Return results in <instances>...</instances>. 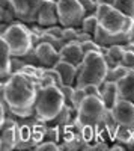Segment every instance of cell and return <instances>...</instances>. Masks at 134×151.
Wrapping results in <instances>:
<instances>
[{
  "label": "cell",
  "instance_id": "cell-10",
  "mask_svg": "<svg viewBox=\"0 0 134 151\" xmlns=\"http://www.w3.org/2000/svg\"><path fill=\"white\" fill-rule=\"evenodd\" d=\"M36 24H39L41 27H51L59 24V11H57V3L51 2V0H45L39 15H38V21Z\"/></svg>",
  "mask_w": 134,
  "mask_h": 151
},
{
  "label": "cell",
  "instance_id": "cell-20",
  "mask_svg": "<svg viewBox=\"0 0 134 151\" xmlns=\"http://www.w3.org/2000/svg\"><path fill=\"white\" fill-rule=\"evenodd\" d=\"M98 26H100V20H98V17H96L95 14H91V15H86V17L83 18L80 29L84 30V32H88V33H91V35H93L95 30L98 29Z\"/></svg>",
  "mask_w": 134,
  "mask_h": 151
},
{
  "label": "cell",
  "instance_id": "cell-27",
  "mask_svg": "<svg viewBox=\"0 0 134 151\" xmlns=\"http://www.w3.org/2000/svg\"><path fill=\"white\" fill-rule=\"evenodd\" d=\"M120 64L125 65L128 70H134V50H130V48L125 50V55H124Z\"/></svg>",
  "mask_w": 134,
  "mask_h": 151
},
{
  "label": "cell",
  "instance_id": "cell-23",
  "mask_svg": "<svg viewBox=\"0 0 134 151\" xmlns=\"http://www.w3.org/2000/svg\"><path fill=\"white\" fill-rule=\"evenodd\" d=\"M72 110H74V109H72L71 106H65L63 107V110L62 112H60L59 113V116L53 121L56 125H60V127H65V125H69V122H71V118H72ZM76 112V110H74Z\"/></svg>",
  "mask_w": 134,
  "mask_h": 151
},
{
  "label": "cell",
  "instance_id": "cell-30",
  "mask_svg": "<svg viewBox=\"0 0 134 151\" xmlns=\"http://www.w3.org/2000/svg\"><path fill=\"white\" fill-rule=\"evenodd\" d=\"M36 150H41V151H44V150H60V145H57V142L56 141H48V139H45V141H42V142H39L38 145H36Z\"/></svg>",
  "mask_w": 134,
  "mask_h": 151
},
{
  "label": "cell",
  "instance_id": "cell-33",
  "mask_svg": "<svg viewBox=\"0 0 134 151\" xmlns=\"http://www.w3.org/2000/svg\"><path fill=\"white\" fill-rule=\"evenodd\" d=\"M96 3H105V5H110V6H115L116 0H96Z\"/></svg>",
  "mask_w": 134,
  "mask_h": 151
},
{
  "label": "cell",
  "instance_id": "cell-3",
  "mask_svg": "<svg viewBox=\"0 0 134 151\" xmlns=\"http://www.w3.org/2000/svg\"><path fill=\"white\" fill-rule=\"evenodd\" d=\"M108 73V65L105 58L101 52H89L84 56L81 65L78 67L77 83L76 86H86V85H98L101 86Z\"/></svg>",
  "mask_w": 134,
  "mask_h": 151
},
{
  "label": "cell",
  "instance_id": "cell-4",
  "mask_svg": "<svg viewBox=\"0 0 134 151\" xmlns=\"http://www.w3.org/2000/svg\"><path fill=\"white\" fill-rule=\"evenodd\" d=\"M107 107L101 97L96 95H86V98L81 101L80 107L77 109V115L74 119V125L77 130H81L86 125L91 127H100L105 125V115H107Z\"/></svg>",
  "mask_w": 134,
  "mask_h": 151
},
{
  "label": "cell",
  "instance_id": "cell-26",
  "mask_svg": "<svg viewBox=\"0 0 134 151\" xmlns=\"http://www.w3.org/2000/svg\"><path fill=\"white\" fill-rule=\"evenodd\" d=\"M54 85H56L54 77L50 73H47L45 68H44V74H42V77L39 79V82H38V86L39 88H48V86H54Z\"/></svg>",
  "mask_w": 134,
  "mask_h": 151
},
{
  "label": "cell",
  "instance_id": "cell-18",
  "mask_svg": "<svg viewBox=\"0 0 134 151\" xmlns=\"http://www.w3.org/2000/svg\"><path fill=\"white\" fill-rule=\"evenodd\" d=\"M0 18H2V23L5 24H12V23L18 21L11 0H0Z\"/></svg>",
  "mask_w": 134,
  "mask_h": 151
},
{
  "label": "cell",
  "instance_id": "cell-34",
  "mask_svg": "<svg viewBox=\"0 0 134 151\" xmlns=\"http://www.w3.org/2000/svg\"><path fill=\"white\" fill-rule=\"evenodd\" d=\"M51 2H54V3H59V2H60V0H51Z\"/></svg>",
  "mask_w": 134,
  "mask_h": 151
},
{
  "label": "cell",
  "instance_id": "cell-12",
  "mask_svg": "<svg viewBox=\"0 0 134 151\" xmlns=\"http://www.w3.org/2000/svg\"><path fill=\"white\" fill-rule=\"evenodd\" d=\"M100 89H101V100L104 101L105 107L108 110H112L113 106L118 103V100L120 98L119 97V88H118V83L116 82H104L101 86H100Z\"/></svg>",
  "mask_w": 134,
  "mask_h": 151
},
{
  "label": "cell",
  "instance_id": "cell-24",
  "mask_svg": "<svg viewBox=\"0 0 134 151\" xmlns=\"http://www.w3.org/2000/svg\"><path fill=\"white\" fill-rule=\"evenodd\" d=\"M84 98H86V92H84V89L80 88V86H76L74 92H72V97H71V107L77 112V109L80 107V104H81V101Z\"/></svg>",
  "mask_w": 134,
  "mask_h": 151
},
{
  "label": "cell",
  "instance_id": "cell-31",
  "mask_svg": "<svg viewBox=\"0 0 134 151\" xmlns=\"http://www.w3.org/2000/svg\"><path fill=\"white\" fill-rule=\"evenodd\" d=\"M84 92H86V95H96V97H101V89L98 85H86L83 86Z\"/></svg>",
  "mask_w": 134,
  "mask_h": 151
},
{
  "label": "cell",
  "instance_id": "cell-16",
  "mask_svg": "<svg viewBox=\"0 0 134 151\" xmlns=\"http://www.w3.org/2000/svg\"><path fill=\"white\" fill-rule=\"evenodd\" d=\"M115 141L119 144H124L125 147H131L134 144V129L118 125L115 130Z\"/></svg>",
  "mask_w": 134,
  "mask_h": 151
},
{
  "label": "cell",
  "instance_id": "cell-22",
  "mask_svg": "<svg viewBox=\"0 0 134 151\" xmlns=\"http://www.w3.org/2000/svg\"><path fill=\"white\" fill-rule=\"evenodd\" d=\"M118 11H120L127 17L134 18V0H116L115 6Z\"/></svg>",
  "mask_w": 134,
  "mask_h": 151
},
{
  "label": "cell",
  "instance_id": "cell-9",
  "mask_svg": "<svg viewBox=\"0 0 134 151\" xmlns=\"http://www.w3.org/2000/svg\"><path fill=\"white\" fill-rule=\"evenodd\" d=\"M35 55L38 64L42 68H54L60 62L59 50L50 42H41L35 47Z\"/></svg>",
  "mask_w": 134,
  "mask_h": 151
},
{
  "label": "cell",
  "instance_id": "cell-2",
  "mask_svg": "<svg viewBox=\"0 0 134 151\" xmlns=\"http://www.w3.org/2000/svg\"><path fill=\"white\" fill-rule=\"evenodd\" d=\"M65 106L66 101L62 88H59L57 85L39 88L38 98H36L35 104V118L39 119L41 122H53Z\"/></svg>",
  "mask_w": 134,
  "mask_h": 151
},
{
  "label": "cell",
  "instance_id": "cell-15",
  "mask_svg": "<svg viewBox=\"0 0 134 151\" xmlns=\"http://www.w3.org/2000/svg\"><path fill=\"white\" fill-rule=\"evenodd\" d=\"M17 127H18V125H17ZM17 127H9V129L2 130V139H0L2 151H11V150L17 148V142H18Z\"/></svg>",
  "mask_w": 134,
  "mask_h": 151
},
{
  "label": "cell",
  "instance_id": "cell-25",
  "mask_svg": "<svg viewBox=\"0 0 134 151\" xmlns=\"http://www.w3.org/2000/svg\"><path fill=\"white\" fill-rule=\"evenodd\" d=\"M78 27H63V32H62V38L65 42H72L77 40V35L80 30H77Z\"/></svg>",
  "mask_w": 134,
  "mask_h": 151
},
{
  "label": "cell",
  "instance_id": "cell-13",
  "mask_svg": "<svg viewBox=\"0 0 134 151\" xmlns=\"http://www.w3.org/2000/svg\"><path fill=\"white\" fill-rule=\"evenodd\" d=\"M54 68L59 71L60 77H62L63 86L65 85L76 86V83H77V74H78V67L69 64V62H66V60H60Z\"/></svg>",
  "mask_w": 134,
  "mask_h": 151
},
{
  "label": "cell",
  "instance_id": "cell-19",
  "mask_svg": "<svg viewBox=\"0 0 134 151\" xmlns=\"http://www.w3.org/2000/svg\"><path fill=\"white\" fill-rule=\"evenodd\" d=\"M128 68L125 67V65H122V64H118L116 67H113V68H108V73H107V82H119L120 79H124L125 76L128 74Z\"/></svg>",
  "mask_w": 134,
  "mask_h": 151
},
{
  "label": "cell",
  "instance_id": "cell-28",
  "mask_svg": "<svg viewBox=\"0 0 134 151\" xmlns=\"http://www.w3.org/2000/svg\"><path fill=\"white\" fill-rule=\"evenodd\" d=\"M78 2L81 3L84 12H86V15H91V14H95L96 11V0H78Z\"/></svg>",
  "mask_w": 134,
  "mask_h": 151
},
{
  "label": "cell",
  "instance_id": "cell-7",
  "mask_svg": "<svg viewBox=\"0 0 134 151\" xmlns=\"http://www.w3.org/2000/svg\"><path fill=\"white\" fill-rule=\"evenodd\" d=\"M100 26L110 35H122L131 32L134 27V18L127 17L120 11L113 8L108 14L100 20Z\"/></svg>",
  "mask_w": 134,
  "mask_h": 151
},
{
  "label": "cell",
  "instance_id": "cell-35",
  "mask_svg": "<svg viewBox=\"0 0 134 151\" xmlns=\"http://www.w3.org/2000/svg\"><path fill=\"white\" fill-rule=\"evenodd\" d=\"M130 148H133V150H134V144H133V145H131V147H130Z\"/></svg>",
  "mask_w": 134,
  "mask_h": 151
},
{
  "label": "cell",
  "instance_id": "cell-14",
  "mask_svg": "<svg viewBox=\"0 0 134 151\" xmlns=\"http://www.w3.org/2000/svg\"><path fill=\"white\" fill-rule=\"evenodd\" d=\"M118 88L120 98L130 100L134 103V70H130L125 77L118 82Z\"/></svg>",
  "mask_w": 134,
  "mask_h": 151
},
{
  "label": "cell",
  "instance_id": "cell-8",
  "mask_svg": "<svg viewBox=\"0 0 134 151\" xmlns=\"http://www.w3.org/2000/svg\"><path fill=\"white\" fill-rule=\"evenodd\" d=\"M113 118L118 125L134 129V103L125 98H119L112 109Z\"/></svg>",
  "mask_w": 134,
  "mask_h": 151
},
{
  "label": "cell",
  "instance_id": "cell-1",
  "mask_svg": "<svg viewBox=\"0 0 134 151\" xmlns=\"http://www.w3.org/2000/svg\"><path fill=\"white\" fill-rule=\"evenodd\" d=\"M39 86L33 77L17 71L2 83V100L6 101L12 115L29 118L35 115V104Z\"/></svg>",
  "mask_w": 134,
  "mask_h": 151
},
{
  "label": "cell",
  "instance_id": "cell-17",
  "mask_svg": "<svg viewBox=\"0 0 134 151\" xmlns=\"http://www.w3.org/2000/svg\"><path fill=\"white\" fill-rule=\"evenodd\" d=\"M11 3L14 8L17 20L21 23H26L30 12V0H11Z\"/></svg>",
  "mask_w": 134,
  "mask_h": 151
},
{
  "label": "cell",
  "instance_id": "cell-5",
  "mask_svg": "<svg viewBox=\"0 0 134 151\" xmlns=\"http://www.w3.org/2000/svg\"><path fill=\"white\" fill-rule=\"evenodd\" d=\"M0 38L5 40L6 44L9 45L12 56L24 58L35 48L32 40V30L26 26V23H21V21L9 24L5 30H2Z\"/></svg>",
  "mask_w": 134,
  "mask_h": 151
},
{
  "label": "cell",
  "instance_id": "cell-32",
  "mask_svg": "<svg viewBox=\"0 0 134 151\" xmlns=\"http://www.w3.org/2000/svg\"><path fill=\"white\" fill-rule=\"evenodd\" d=\"M105 148H108L104 142H96L95 145H92V150H105Z\"/></svg>",
  "mask_w": 134,
  "mask_h": 151
},
{
  "label": "cell",
  "instance_id": "cell-29",
  "mask_svg": "<svg viewBox=\"0 0 134 151\" xmlns=\"http://www.w3.org/2000/svg\"><path fill=\"white\" fill-rule=\"evenodd\" d=\"M113 9V6H110V5H105V3H98L96 5V11H95V15L98 17V20H101V18H104L108 12H110Z\"/></svg>",
  "mask_w": 134,
  "mask_h": 151
},
{
  "label": "cell",
  "instance_id": "cell-6",
  "mask_svg": "<svg viewBox=\"0 0 134 151\" xmlns=\"http://www.w3.org/2000/svg\"><path fill=\"white\" fill-rule=\"evenodd\" d=\"M59 24L63 27H80L83 18L86 17L78 0H60L57 3Z\"/></svg>",
  "mask_w": 134,
  "mask_h": 151
},
{
  "label": "cell",
  "instance_id": "cell-21",
  "mask_svg": "<svg viewBox=\"0 0 134 151\" xmlns=\"http://www.w3.org/2000/svg\"><path fill=\"white\" fill-rule=\"evenodd\" d=\"M44 2L45 0H30V12H29V17L26 20V24H36L39 11H41Z\"/></svg>",
  "mask_w": 134,
  "mask_h": 151
},
{
  "label": "cell",
  "instance_id": "cell-11",
  "mask_svg": "<svg viewBox=\"0 0 134 151\" xmlns=\"http://www.w3.org/2000/svg\"><path fill=\"white\" fill-rule=\"evenodd\" d=\"M59 53H60V60H66L76 67H80L84 56H86L83 52V48H81V44H78L77 41L66 42L59 50Z\"/></svg>",
  "mask_w": 134,
  "mask_h": 151
}]
</instances>
